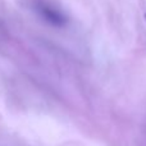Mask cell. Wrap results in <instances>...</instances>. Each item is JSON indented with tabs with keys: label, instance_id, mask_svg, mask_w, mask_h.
<instances>
[{
	"label": "cell",
	"instance_id": "6da1fadb",
	"mask_svg": "<svg viewBox=\"0 0 146 146\" xmlns=\"http://www.w3.org/2000/svg\"><path fill=\"white\" fill-rule=\"evenodd\" d=\"M35 9L44 19L48 23L53 26H60L66 25L67 22V18L64 17V14L58 9L55 8L54 5L49 4L48 1H44V0H37L35 3Z\"/></svg>",
	"mask_w": 146,
	"mask_h": 146
}]
</instances>
